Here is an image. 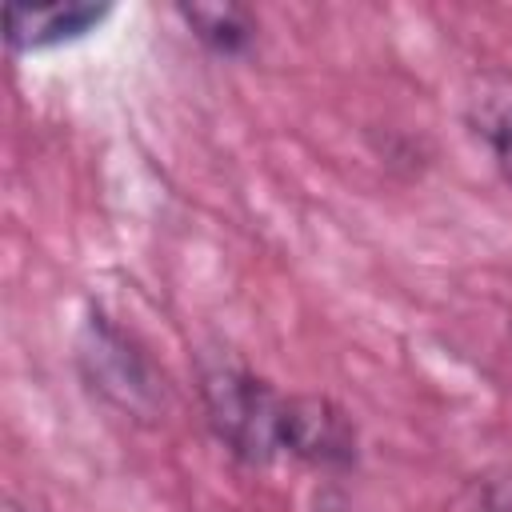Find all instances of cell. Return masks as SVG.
I'll list each match as a JSON object with an SVG mask.
<instances>
[{"instance_id": "cell-1", "label": "cell", "mask_w": 512, "mask_h": 512, "mask_svg": "<svg viewBox=\"0 0 512 512\" xmlns=\"http://www.w3.org/2000/svg\"><path fill=\"white\" fill-rule=\"evenodd\" d=\"M200 392L212 432L240 460L268 464L276 456H300L304 396H284L268 380L224 364L204 372Z\"/></svg>"}, {"instance_id": "cell-2", "label": "cell", "mask_w": 512, "mask_h": 512, "mask_svg": "<svg viewBox=\"0 0 512 512\" xmlns=\"http://www.w3.org/2000/svg\"><path fill=\"white\" fill-rule=\"evenodd\" d=\"M112 8L96 4H8L4 12V40L12 52H44L68 40L88 36Z\"/></svg>"}, {"instance_id": "cell-3", "label": "cell", "mask_w": 512, "mask_h": 512, "mask_svg": "<svg viewBox=\"0 0 512 512\" xmlns=\"http://www.w3.org/2000/svg\"><path fill=\"white\" fill-rule=\"evenodd\" d=\"M468 120L512 184V76L484 72L468 92Z\"/></svg>"}, {"instance_id": "cell-4", "label": "cell", "mask_w": 512, "mask_h": 512, "mask_svg": "<svg viewBox=\"0 0 512 512\" xmlns=\"http://www.w3.org/2000/svg\"><path fill=\"white\" fill-rule=\"evenodd\" d=\"M180 12L196 28V36L208 40L212 48H220V52H236L252 36V20L240 8H208V4H196V8H180Z\"/></svg>"}]
</instances>
